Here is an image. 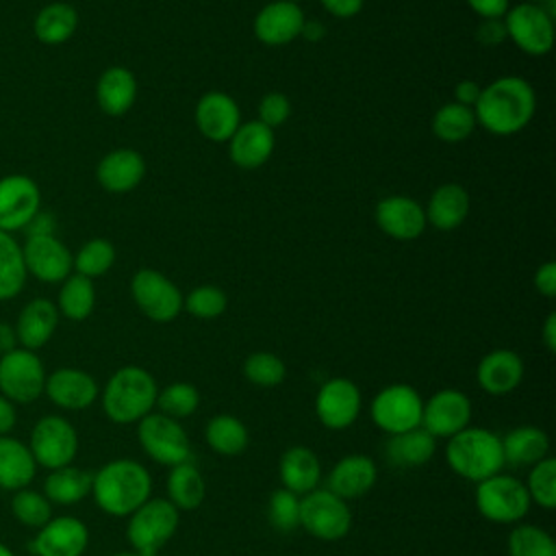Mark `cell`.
Segmentation results:
<instances>
[{"label": "cell", "instance_id": "cell-48", "mask_svg": "<svg viewBox=\"0 0 556 556\" xmlns=\"http://www.w3.org/2000/svg\"><path fill=\"white\" fill-rule=\"evenodd\" d=\"M269 526L278 532H291L300 528V497L287 489H276L267 502Z\"/></svg>", "mask_w": 556, "mask_h": 556}, {"label": "cell", "instance_id": "cell-46", "mask_svg": "<svg viewBox=\"0 0 556 556\" xmlns=\"http://www.w3.org/2000/svg\"><path fill=\"white\" fill-rule=\"evenodd\" d=\"M243 376L254 387L271 389V387L282 384V380L287 376V367H285L282 358L271 352H252L243 361Z\"/></svg>", "mask_w": 556, "mask_h": 556}, {"label": "cell", "instance_id": "cell-60", "mask_svg": "<svg viewBox=\"0 0 556 556\" xmlns=\"http://www.w3.org/2000/svg\"><path fill=\"white\" fill-rule=\"evenodd\" d=\"M0 556H15V552H13L9 545L0 543Z\"/></svg>", "mask_w": 556, "mask_h": 556}, {"label": "cell", "instance_id": "cell-55", "mask_svg": "<svg viewBox=\"0 0 556 556\" xmlns=\"http://www.w3.org/2000/svg\"><path fill=\"white\" fill-rule=\"evenodd\" d=\"M17 424V413H15V404L11 400H7L0 393V437L11 434V430Z\"/></svg>", "mask_w": 556, "mask_h": 556}, {"label": "cell", "instance_id": "cell-34", "mask_svg": "<svg viewBox=\"0 0 556 556\" xmlns=\"http://www.w3.org/2000/svg\"><path fill=\"white\" fill-rule=\"evenodd\" d=\"M91 480L93 473L87 469L65 465L59 469H52L43 480V495L50 504L59 506H74L83 502L87 495H91Z\"/></svg>", "mask_w": 556, "mask_h": 556}, {"label": "cell", "instance_id": "cell-44", "mask_svg": "<svg viewBox=\"0 0 556 556\" xmlns=\"http://www.w3.org/2000/svg\"><path fill=\"white\" fill-rule=\"evenodd\" d=\"M200 406V393L189 382H172L156 395V408L159 413L172 417V419H185L193 415Z\"/></svg>", "mask_w": 556, "mask_h": 556}, {"label": "cell", "instance_id": "cell-27", "mask_svg": "<svg viewBox=\"0 0 556 556\" xmlns=\"http://www.w3.org/2000/svg\"><path fill=\"white\" fill-rule=\"evenodd\" d=\"M278 476L282 489L302 497L319 486L321 463L308 445H291L278 460Z\"/></svg>", "mask_w": 556, "mask_h": 556}, {"label": "cell", "instance_id": "cell-38", "mask_svg": "<svg viewBox=\"0 0 556 556\" xmlns=\"http://www.w3.org/2000/svg\"><path fill=\"white\" fill-rule=\"evenodd\" d=\"M93 306H96V289L91 278H85L80 274L67 276L59 291V302H56L59 313L72 321H83L91 315Z\"/></svg>", "mask_w": 556, "mask_h": 556}, {"label": "cell", "instance_id": "cell-63", "mask_svg": "<svg viewBox=\"0 0 556 556\" xmlns=\"http://www.w3.org/2000/svg\"><path fill=\"white\" fill-rule=\"evenodd\" d=\"M287 2H295V4H298V2H300V0H287Z\"/></svg>", "mask_w": 556, "mask_h": 556}, {"label": "cell", "instance_id": "cell-5", "mask_svg": "<svg viewBox=\"0 0 556 556\" xmlns=\"http://www.w3.org/2000/svg\"><path fill=\"white\" fill-rule=\"evenodd\" d=\"M180 523V510L167 497H150L128 515L126 539L139 556H159L161 547L174 536Z\"/></svg>", "mask_w": 556, "mask_h": 556}, {"label": "cell", "instance_id": "cell-25", "mask_svg": "<svg viewBox=\"0 0 556 556\" xmlns=\"http://www.w3.org/2000/svg\"><path fill=\"white\" fill-rule=\"evenodd\" d=\"M230 159L241 169H256L265 165L274 152L276 135L271 128L261 124L258 119L241 124L235 135L228 139Z\"/></svg>", "mask_w": 556, "mask_h": 556}, {"label": "cell", "instance_id": "cell-18", "mask_svg": "<svg viewBox=\"0 0 556 556\" xmlns=\"http://www.w3.org/2000/svg\"><path fill=\"white\" fill-rule=\"evenodd\" d=\"M39 187L33 178L11 174L0 178V230L11 232L26 228L39 213Z\"/></svg>", "mask_w": 556, "mask_h": 556}, {"label": "cell", "instance_id": "cell-59", "mask_svg": "<svg viewBox=\"0 0 556 556\" xmlns=\"http://www.w3.org/2000/svg\"><path fill=\"white\" fill-rule=\"evenodd\" d=\"M17 348V337H15V328L0 321V356L15 350Z\"/></svg>", "mask_w": 556, "mask_h": 556}, {"label": "cell", "instance_id": "cell-21", "mask_svg": "<svg viewBox=\"0 0 556 556\" xmlns=\"http://www.w3.org/2000/svg\"><path fill=\"white\" fill-rule=\"evenodd\" d=\"M195 126L211 141H228L241 126V113L232 96L224 91H206L195 104Z\"/></svg>", "mask_w": 556, "mask_h": 556}, {"label": "cell", "instance_id": "cell-15", "mask_svg": "<svg viewBox=\"0 0 556 556\" xmlns=\"http://www.w3.org/2000/svg\"><path fill=\"white\" fill-rule=\"evenodd\" d=\"M471 421V402L458 389H441L432 393L421 408V428L434 439H450L465 430Z\"/></svg>", "mask_w": 556, "mask_h": 556}, {"label": "cell", "instance_id": "cell-11", "mask_svg": "<svg viewBox=\"0 0 556 556\" xmlns=\"http://www.w3.org/2000/svg\"><path fill=\"white\" fill-rule=\"evenodd\" d=\"M46 369L41 358L26 348H15L0 356V393L13 404H30L39 400L46 387Z\"/></svg>", "mask_w": 556, "mask_h": 556}, {"label": "cell", "instance_id": "cell-22", "mask_svg": "<svg viewBox=\"0 0 556 556\" xmlns=\"http://www.w3.org/2000/svg\"><path fill=\"white\" fill-rule=\"evenodd\" d=\"M378 228L397 241H413L426 228V213L408 195H387L376 204Z\"/></svg>", "mask_w": 556, "mask_h": 556}, {"label": "cell", "instance_id": "cell-50", "mask_svg": "<svg viewBox=\"0 0 556 556\" xmlns=\"http://www.w3.org/2000/svg\"><path fill=\"white\" fill-rule=\"evenodd\" d=\"M476 39L482 46H500L506 39V26L502 20H482L476 28Z\"/></svg>", "mask_w": 556, "mask_h": 556}, {"label": "cell", "instance_id": "cell-4", "mask_svg": "<svg viewBox=\"0 0 556 556\" xmlns=\"http://www.w3.org/2000/svg\"><path fill=\"white\" fill-rule=\"evenodd\" d=\"M445 441L447 467L469 482H480L504 469L502 437L493 430L467 426Z\"/></svg>", "mask_w": 556, "mask_h": 556}, {"label": "cell", "instance_id": "cell-10", "mask_svg": "<svg viewBox=\"0 0 556 556\" xmlns=\"http://www.w3.org/2000/svg\"><path fill=\"white\" fill-rule=\"evenodd\" d=\"M28 450L43 469H59L72 465L78 454V432L61 415H43L30 430Z\"/></svg>", "mask_w": 556, "mask_h": 556}, {"label": "cell", "instance_id": "cell-32", "mask_svg": "<svg viewBox=\"0 0 556 556\" xmlns=\"http://www.w3.org/2000/svg\"><path fill=\"white\" fill-rule=\"evenodd\" d=\"M434 450L437 439L428 430L417 426L413 430L391 434L384 445V456L393 467L413 469L426 465L434 456Z\"/></svg>", "mask_w": 556, "mask_h": 556}, {"label": "cell", "instance_id": "cell-1", "mask_svg": "<svg viewBox=\"0 0 556 556\" xmlns=\"http://www.w3.org/2000/svg\"><path fill=\"white\" fill-rule=\"evenodd\" d=\"M536 109L532 85L521 76H500L482 87L473 106L476 122L491 135L510 137L523 130Z\"/></svg>", "mask_w": 556, "mask_h": 556}, {"label": "cell", "instance_id": "cell-8", "mask_svg": "<svg viewBox=\"0 0 556 556\" xmlns=\"http://www.w3.org/2000/svg\"><path fill=\"white\" fill-rule=\"evenodd\" d=\"M424 400L419 391L406 382L382 387L369 402V417L382 432L400 434L421 426Z\"/></svg>", "mask_w": 556, "mask_h": 556}, {"label": "cell", "instance_id": "cell-39", "mask_svg": "<svg viewBox=\"0 0 556 556\" xmlns=\"http://www.w3.org/2000/svg\"><path fill=\"white\" fill-rule=\"evenodd\" d=\"M26 282V265L17 241L0 230V300L15 298Z\"/></svg>", "mask_w": 556, "mask_h": 556}, {"label": "cell", "instance_id": "cell-57", "mask_svg": "<svg viewBox=\"0 0 556 556\" xmlns=\"http://www.w3.org/2000/svg\"><path fill=\"white\" fill-rule=\"evenodd\" d=\"M541 339H543V345L547 352H556V313H549L545 317Z\"/></svg>", "mask_w": 556, "mask_h": 556}, {"label": "cell", "instance_id": "cell-36", "mask_svg": "<svg viewBox=\"0 0 556 556\" xmlns=\"http://www.w3.org/2000/svg\"><path fill=\"white\" fill-rule=\"evenodd\" d=\"M78 28V13L67 2H50L39 9L33 30L35 37L46 46L65 43Z\"/></svg>", "mask_w": 556, "mask_h": 556}, {"label": "cell", "instance_id": "cell-29", "mask_svg": "<svg viewBox=\"0 0 556 556\" xmlns=\"http://www.w3.org/2000/svg\"><path fill=\"white\" fill-rule=\"evenodd\" d=\"M96 100H98V106L111 117H119L128 113L137 100L135 74L122 65H113L104 70L96 85Z\"/></svg>", "mask_w": 556, "mask_h": 556}, {"label": "cell", "instance_id": "cell-40", "mask_svg": "<svg viewBox=\"0 0 556 556\" xmlns=\"http://www.w3.org/2000/svg\"><path fill=\"white\" fill-rule=\"evenodd\" d=\"M476 113L469 106H463L458 102H447L443 104L434 117H432V132L441 141L447 143H458L467 139L473 128H476Z\"/></svg>", "mask_w": 556, "mask_h": 556}, {"label": "cell", "instance_id": "cell-16", "mask_svg": "<svg viewBox=\"0 0 556 556\" xmlns=\"http://www.w3.org/2000/svg\"><path fill=\"white\" fill-rule=\"evenodd\" d=\"M26 274L43 282H61L74 269V256L54 235H28L22 245Z\"/></svg>", "mask_w": 556, "mask_h": 556}, {"label": "cell", "instance_id": "cell-58", "mask_svg": "<svg viewBox=\"0 0 556 556\" xmlns=\"http://www.w3.org/2000/svg\"><path fill=\"white\" fill-rule=\"evenodd\" d=\"M324 35H326V26H324L319 20H304V26H302L300 37H304V39L317 43L319 39H324Z\"/></svg>", "mask_w": 556, "mask_h": 556}, {"label": "cell", "instance_id": "cell-43", "mask_svg": "<svg viewBox=\"0 0 556 556\" xmlns=\"http://www.w3.org/2000/svg\"><path fill=\"white\" fill-rule=\"evenodd\" d=\"M523 484L528 489L530 502L539 504L545 510L556 508V460L552 456H545L543 460L534 463Z\"/></svg>", "mask_w": 556, "mask_h": 556}, {"label": "cell", "instance_id": "cell-62", "mask_svg": "<svg viewBox=\"0 0 556 556\" xmlns=\"http://www.w3.org/2000/svg\"><path fill=\"white\" fill-rule=\"evenodd\" d=\"M528 2H532V4H541L543 0H528Z\"/></svg>", "mask_w": 556, "mask_h": 556}, {"label": "cell", "instance_id": "cell-30", "mask_svg": "<svg viewBox=\"0 0 556 556\" xmlns=\"http://www.w3.org/2000/svg\"><path fill=\"white\" fill-rule=\"evenodd\" d=\"M424 213L426 224L439 230H454L469 215V193L458 182H445L432 191Z\"/></svg>", "mask_w": 556, "mask_h": 556}, {"label": "cell", "instance_id": "cell-53", "mask_svg": "<svg viewBox=\"0 0 556 556\" xmlns=\"http://www.w3.org/2000/svg\"><path fill=\"white\" fill-rule=\"evenodd\" d=\"M319 2L324 4V9H326L330 15L341 17V20L358 15L361 9H363V4H365V0H319Z\"/></svg>", "mask_w": 556, "mask_h": 556}, {"label": "cell", "instance_id": "cell-33", "mask_svg": "<svg viewBox=\"0 0 556 556\" xmlns=\"http://www.w3.org/2000/svg\"><path fill=\"white\" fill-rule=\"evenodd\" d=\"M504 465L532 467L549 452V437L536 426H517L502 437Z\"/></svg>", "mask_w": 556, "mask_h": 556}, {"label": "cell", "instance_id": "cell-17", "mask_svg": "<svg viewBox=\"0 0 556 556\" xmlns=\"http://www.w3.org/2000/svg\"><path fill=\"white\" fill-rule=\"evenodd\" d=\"M89 545L87 526L72 515L52 517L28 543L35 556H83Z\"/></svg>", "mask_w": 556, "mask_h": 556}, {"label": "cell", "instance_id": "cell-49", "mask_svg": "<svg viewBox=\"0 0 556 556\" xmlns=\"http://www.w3.org/2000/svg\"><path fill=\"white\" fill-rule=\"evenodd\" d=\"M291 115V102L285 93L280 91H269L261 98L258 102V122L265 124L267 128H278L282 126Z\"/></svg>", "mask_w": 556, "mask_h": 556}, {"label": "cell", "instance_id": "cell-31", "mask_svg": "<svg viewBox=\"0 0 556 556\" xmlns=\"http://www.w3.org/2000/svg\"><path fill=\"white\" fill-rule=\"evenodd\" d=\"M37 473V463L28 445L11 434L0 437V489L20 491L30 486Z\"/></svg>", "mask_w": 556, "mask_h": 556}, {"label": "cell", "instance_id": "cell-20", "mask_svg": "<svg viewBox=\"0 0 556 556\" xmlns=\"http://www.w3.org/2000/svg\"><path fill=\"white\" fill-rule=\"evenodd\" d=\"M304 13L295 2L274 0L265 4L254 17V35L265 46H287L300 37Z\"/></svg>", "mask_w": 556, "mask_h": 556}, {"label": "cell", "instance_id": "cell-26", "mask_svg": "<svg viewBox=\"0 0 556 556\" xmlns=\"http://www.w3.org/2000/svg\"><path fill=\"white\" fill-rule=\"evenodd\" d=\"M98 182L111 193L132 191L146 176V161L132 148H117L102 156L96 169Z\"/></svg>", "mask_w": 556, "mask_h": 556}, {"label": "cell", "instance_id": "cell-23", "mask_svg": "<svg viewBox=\"0 0 556 556\" xmlns=\"http://www.w3.org/2000/svg\"><path fill=\"white\" fill-rule=\"evenodd\" d=\"M376 480H378V465L371 456L348 454L332 465L326 478V489L348 502L369 493Z\"/></svg>", "mask_w": 556, "mask_h": 556}, {"label": "cell", "instance_id": "cell-14", "mask_svg": "<svg viewBox=\"0 0 556 556\" xmlns=\"http://www.w3.org/2000/svg\"><path fill=\"white\" fill-rule=\"evenodd\" d=\"M363 408L361 389L350 378H328L315 395V415L328 430L350 428Z\"/></svg>", "mask_w": 556, "mask_h": 556}, {"label": "cell", "instance_id": "cell-56", "mask_svg": "<svg viewBox=\"0 0 556 556\" xmlns=\"http://www.w3.org/2000/svg\"><path fill=\"white\" fill-rule=\"evenodd\" d=\"M26 230H28V235H52V230H54L52 215H48V213H37V215L26 224Z\"/></svg>", "mask_w": 556, "mask_h": 556}, {"label": "cell", "instance_id": "cell-35", "mask_svg": "<svg viewBox=\"0 0 556 556\" xmlns=\"http://www.w3.org/2000/svg\"><path fill=\"white\" fill-rule=\"evenodd\" d=\"M165 489H167V500L178 510H195L206 497L204 476L191 460L169 467Z\"/></svg>", "mask_w": 556, "mask_h": 556}, {"label": "cell", "instance_id": "cell-45", "mask_svg": "<svg viewBox=\"0 0 556 556\" xmlns=\"http://www.w3.org/2000/svg\"><path fill=\"white\" fill-rule=\"evenodd\" d=\"M115 263V248L106 239H91L87 241L74 256L76 274L85 278H98L106 274Z\"/></svg>", "mask_w": 556, "mask_h": 556}, {"label": "cell", "instance_id": "cell-28", "mask_svg": "<svg viewBox=\"0 0 556 556\" xmlns=\"http://www.w3.org/2000/svg\"><path fill=\"white\" fill-rule=\"evenodd\" d=\"M56 324H59L56 304H52L46 298H35L20 311L17 321L13 326L17 343L33 352L43 348L52 339Z\"/></svg>", "mask_w": 556, "mask_h": 556}, {"label": "cell", "instance_id": "cell-13", "mask_svg": "<svg viewBox=\"0 0 556 556\" xmlns=\"http://www.w3.org/2000/svg\"><path fill=\"white\" fill-rule=\"evenodd\" d=\"M130 293L139 311L159 324H167L182 311L180 289L156 269H139L130 280Z\"/></svg>", "mask_w": 556, "mask_h": 556}, {"label": "cell", "instance_id": "cell-61", "mask_svg": "<svg viewBox=\"0 0 556 556\" xmlns=\"http://www.w3.org/2000/svg\"><path fill=\"white\" fill-rule=\"evenodd\" d=\"M111 556H139V554L132 552V549H126V552H115V554H111Z\"/></svg>", "mask_w": 556, "mask_h": 556}, {"label": "cell", "instance_id": "cell-41", "mask_svg": "<svg viewBox=\"0 0 556 556\" xmlns=\"http://www.w3.org/2000/svg\"><path fill=\"white\" fill-rule=\"evenodd\" d=\"M508 556H556L552 534L534 523H515L508 532Z\"/></svg>", "mask_w": 556, "mask_h": 556}, {"label": "cell", "instance_id": "cell-24", "mask_svg": "<svg viewBox=\"0 0 556 556\" xmlns=\"http://www.w3.org/2000/svg\"><path fill=\"white\" fill-rule=\"evenodd\" d=\"M478 387L489 395H506L523 380V361L517 352L497 348L484 354L476 367Z\"/></svg>", "mask_w": 556, "mask_h": 556}, {"label": "cell", "instance_id": "cell-7", "mask_svg": "<svg viewBox=\"0 0 556 556\" xmlns=\"http://www.w3.org/2000/svg\"><path fill=\"white\" fill-rule=\"evenodd\" d=\"M300 528L317 541H341L352 528V510L345 500L317 486L300 497Z\"/></svg>", "mask_w": 556, "mask_h": 556}, {"label": "cell", "instance_id": "cell-12", "mask_svg": "<svg viewBox=\"0 0 556 556\" xmlns=\"http://www.w3.org/2000/svg\"><path fill=\"white\" fill-rule=\"evenodd\" d=\"M506 37L513 43L532 56H543L554 46V17L532 2H521L506 11L504 15Z\"/></svg>", "mask_w": 556, "mask_h": 556}, {"label": "cell", "instance_id": "cell-52", "mask_svg": "<svg viewBox=\"0 0 556 556\" xmlns=\"http://www.w3.org/2000/svg\"><path fill=\"white\" fill-rule=\"evenodd\" d=\"M534 289L545 295L554 298L556 295V263L547 261L534 271Z\"/></svg>", "mask_w": 556, "mask_h": 556}, {"label": "cell", "instance_id": "cell-51", "mask_svg": "<svg viewBox=\"0 0 556 556\" xmlns=\"http://www.w3.org/2000/svg\"><path fill=\"white\" fill-rule=\"evenodd\" d=\"M465 2L482 20H502L510 9L508 0H465Z\"/></svg>", "mask_w": 556, "mask_h": 556}, {"label": "cell", "instance_id": "cell-2", "mask_svg": "<svg viewBox=\"0 0 556 556\" xmlns=\"http://www.w3.org/2000/svg\"><path fill=\"white\" fill-rule=\"evenodd\" d=\"M91 495L102 513L128 517L152 497V476L132 458H115L93 473Z\"/></svg>", "mask_w": 556, "mask_h": 556}, {"label": "cell", "instance_id": "cell-54", "mask_svg": "<svg viewBox=\"0 0 556 556\" xmlns=\"http://www.w3.org/2000/svg\"><path fill=\"white\" fill-rule=\"evenodd\" d=\"M480 91H482V87L476 83V80H460L456 87H454V102H458V104H463V106H469V109H473L476 106V102H478V98H480Z\"/></svg>", "mask_w": 556, "mask_h": 556}, {"label": "cell", "instance_id": "cell-9", "mask_svg": "<svg viewBox=\"0 0 556 556\" xmlns=\"http://www.w3.org/2000/svg\"><path fill=\"white\" fill-rule=\"evenodd\" d=\"M137 441L141 450L159 465L174 467L191 460V443L178 419L163 413H150L137 421Z\"/></svg>", "mask_w": 556, "mask_h": 556}, {"label": "cell", "instance_id": "cell-42", "mask_svg": "<svg viewBox=\"0 0 556 556\" xmlns=\"http://www.w3.org/2000/svg\"><path fill=\"white\" fill-rule=\"evenodd\" d=\"M11 513L17 523L26 528L39 530L52 519V504L41 491L35 489H20L11 497Z\"/></svg>", "mask_w": 556, "mask_h": 556}, {"label": "cell", "instance_id": "cell-47", "mask_svg": "<svg viewBox=\"0 0 556 556\" xmlns=\"http://www.w3.org/2000/svg\"><path fill=\"white\" fill-rule=\"evenodd\" d=\"M228 306L226 293L215 285H200L182 298V308L198 319H215Z\"/></svg>", "mask_w": 556, "mask_h": 556}, {"label": "cell", "instance_id": "cell-19", "mask_svg": "<svg viewBox=\"0 0 556 556\" xmlns=\"http://www.w3.org/2000/svg\"><path fill=\"white\" fill-rule=\"evenodd\" d=\"M43 393L63 410H85L98 400L100 387L96 378L83 369L59 367L46 376Z\"/></svg>", "mask_w": 556, "mask_h": 556}, {"label": "cell", "instance_id": "cell-37", "mask_svg": "<svg viewBox=\"0 0 556 556\" xmlns=\"http://www.w3.org/2000/svg\"><path fill=\"white\" fill-rule=\"evenodd\" d=\"M204 439L208 447L219 456H239L250 443L245 424L230 413L213 415L204 428Z\"/></svg>", "mask_w": 556, "mask_h": 556}, {"label": "cell", "instance_id": "cell-3", "mask_svg": "<svg viewBox=\"0 0 556 556\" xmlns=\"http://www.w3.org/2000/svg\"><path fill=\"white\" fill-rule=\"evenodd\" d=\"M159 384L154 376L139 365L119 367L104 384L102 410L119 426L137 424L156 406Z\"/></svg>", "mask_w": 556, "mask_h": 556}, {"label": "cell", "instance_id": "cell-6", "mask_svg": "<svg viewBox=\"0 0 556 556\" xmlns=\"http://www.w3.org/2000/svg\"><path fill=\"white\" fill-rule=\"evenodd\" d=\"M473 502L491 523H519L532 506L523 480L504 471L476 482Z\"/></svg>", "mask_w": 556, "mask_h": 556}]
</instances>
